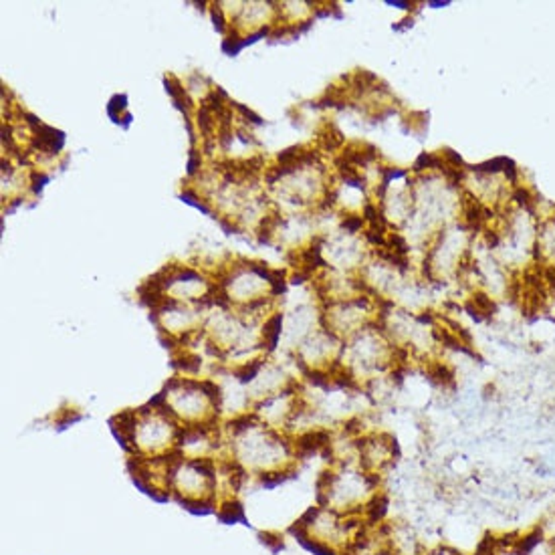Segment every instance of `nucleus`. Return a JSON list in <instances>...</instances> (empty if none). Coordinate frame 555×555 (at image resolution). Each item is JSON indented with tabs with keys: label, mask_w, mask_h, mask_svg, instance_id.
<instances>
[{
	"label": "nucleus",
	"mask_w": 555,
	"mask_h": 555,
	"mask_svg": "<svg viewBox=\"0 0 555 555\" xmlns=\"http://www.w3.org/2000/svg\"><path fill=\"white\" fill-rule=\"evenodd\" d=\"M319 505L347 517L366 519L380 501L382 477L364 471L360 464H333L319 479Z\"/></svg>",
	"instance_id": "f257e3e1"
},
{
	"label": "nucleus",
	"mask_w": 555,
	"mask_h": 555,
	"mask_svg": "<svg viewBox=\"0 0 555 555\" xmlns=\"http://www.w3.org/2000/svg\"><path fill=\"white\" fill-rule=\"evenodd\" d=\"M360 449V467L372 474L384 477L398 457L396 438L388 434H372V437L357 438Z\"/></svg>",
	"instance_id": "f03ea898"
},
{
	"label": "nucleus",
	"mask_w": 555,
	"mask_h": 555,
	"mask_svg": "<svg viewBox=\"0 0 555 555\" xmlns=\"http://www.w3.org/2000/svg\"><path fill=\"white\" fill-rule=\"evenodd\" d=\"M519 551L521 555H555V547L549 539L531 529L525 535H519Z\"/></svg>",
	"instance_id": "7ed1b4c3"
},
{
	"label": "nucleus",
	"mask_w": 555,
	"mask_h": 555,
	"mask_svg": "<svg viewBox=\"0 0 555 555\" xmlns=\"http://www.w3.org/2000/svg\"><path fill=\"white\" fill-rule=\"evenodd\" d=\"M33 143L39 152L57 154L65 143V133L55 128H49V126H41V128H36V138Z\"/></svg>",
	"instance_id": "20e7f679"
},
{
	"label": "nucleus",
	"mask_w": 555,
	"mask_h": 555,
	"mask_svg": "<svg viewBox=\"0 0 555 555\" xmlns=\"http://www.w3.org/2000/svg\"><path fill=\"white\" fill-rule=\"evenodd\" d=\"M281 327H283V315L281 313H275L267 323H265V330H263V337L267 342V350L273 352L277 347V342L281 337Z\"/></svg>",
	"instance_id": "39448f33"
},
{
	"label": "nucleus",
	"mask_w": 555,
	"mask_h": 555,
	"mask_svg": "<svg viewBox=\"0 0 555 555\" xmlns=\"http://www.w3.org/2000/svg\"><path fill=\"white\" fill-rule=\"evenodd\" d=\"M164 85H166V91L172 95V99H174V106H176L180 111L188 113V109L192 103H190V97L186 95V91H184V87H182L176 79H170V77H166Z\"/></svg>",
	"instance_id": "423d86ee"
},
{
	"label": "nucleus",
	"mask_w": 555,
	"mask_h": 555,
	"mask_svg": "<svg viewBox=\"0 0 555 555\" xmlns=\"http://www.w3.org/2000/svg\"><path fill=\"white\" fill-rule=\"evenodd\" d=\"M126 107H128V95H113V97L109 99V103H107V113H109V118L113 119L116 123H119V121H121L119 113H121Z\"/></svg>",
	"instance_id": "0eeeda50"
},
{
	"label": "nucleus",
	"mask_w": 555,
	"mask_h": 555,
	"mask_svg": "<svg viewBox=\"0 0 555 555\" xmlns=\"http://www.w3.org/2000/svg\"><path fill=\"white\" fill-rule=\"evenodd\" d=\"M535 531L539 533L541 537H545V539H549V541L554 539L555 537V511L547 513L544 519L535 525Z\"/></svg>",
	"instance_id": "6e6552de"
},
{
	"label": "nucleus",
	"mask_w": 555,
	"mask_h": 555,
	"mask_svg": "<svg viewBox=\"0 0 555 555\" xmlns=\"http://www.w3.org/2000/svg\"><path fill=\"white\" fill-rule=\"evenodd\" d=\"M180 198L186 202V204H190V206H194V208L202 210L204 214H210V208H208V206H206V204H204V202H202L200 198L194 194V192H188V190H186V192H182V196H180Z\"/></svg>",
	"instance_id": "1a4fd4ad"
},
{
	"label": "nucleus",
	"mask_w": 555,
	"mask_h": 555,
	"mask_svg": "<svg viewBox=\"0 0 555 555\" xmlns=\"http://www.w3.org/2000/svg\"><path fill=\"white\" fill-rule=\"evenodd\" d=\"M269 283L273 285V295H281L285 293V273L281 269L277 271H271V279Z\"/></svg>",
	"instance_id": "9d476101"
},
{
	"label": "nucleus",
	"mask_w": 555,
	"mask_h": 555,
	"mask_svg": "<svg viewBox=\"0 0 555 555\" xmlns=\"http://www.w3.org/2000/svg\"><path fill=\"white\" fill-rule=\"evenodd\" d=\"M418 555H462V554L461 551H457L454 547H450V545H434V547L422 549Z\"/></svg>",
	"instance_id": "9b49d317"
},
{
	"label": "nucleus",
	"mask_w": 555,
	"mask_h": 555,
	"mask_svg": "<svg viewBox=\"0 0 555 555\" xmlns=\"http://www.w3.org/2000/svg\"><path fill=\"white\" fill-rule=\"evenodd\" d=\"M362 223H364L362 216H345V220L342 223V226L347 230V233H357V230L362 228Z\"/></svg>",
	"instance_id": "f8f14e48"
},
{
	"label": "nucleus",
	"mask_w": 555,
	"mask_h": 555,
	"mask_svg": "<svg viewBox=\"0 0 555 555\" xmlns=\"http://www.w3.org/2000/svg\"><path fill=\"white\" fill-rule=\"evenodd\" d=\"M230 106L237 107L238 111H240V113H243L245 118H248V121H253V123H257V126H263V118H260V116H257V113H255L253 109H248V107L240 106V103H237V101H233Z\"/></svg>",
	"instance_id": "ddd939ff"
},
{
	"label": "nucleus",
	"mask_w": 555,
	"mask_h": 555,
	"mask_svg": "<svg viewBox=\"0 0 555 555\" xmlns=\"http://www.w3.org/2000/svg\"><path fill=\"white\" fill-rule=\"evenodd\" d=\"M200 164H202L200 154H198L196 150H190V156H188V174H190V176L198 172V168H200Z\"/></svg>",
	"instance_id": "4468645a"
},
{
	"label": "nucleus",
	"mask_w": 555,
	"mask_h": 555,
	"mask_svg": "<svg viewBox=\"0 0 555 555\" xmlns=\"http://www.w3.org/2000/svg\"><path fill=\"white\" fill-rule=\"evenodd\" d=\"M213 21L216 31H218V33H225V19H223V12H220L218 6H214L213 9Z\"/></svg>",
	"instance_id": "2eb2a0df"
},
{
	"label": "nucleus",
	"mask_w": 555,
	"mask_h": 555,
	"mask_svg": "<svg viewBox=\"0 0 555 555\" xmlns=\"http://www.w3.org/2000/svg\"><path fill=\"white\" fill-rule=\"evenodd\" d=\"M33 180H35V184H33V192H35V194H41L43 186L49 182V176L41 174V172H39V174L35 172V174H33Z\"/></svg>",
	"instance_id": "dca6fc26"
},
{
	"label": "nucleus",
	"mask_w": 555,
	"mask_h": 555,
	"mask_svg": "<svg viewBox=\"0 0 555 555\" xmlns=\"http://www.w3.org/2000/svg\"><path fill=\"white\" fill-rule=\"evenodd\" d=\"M474 555H489V554H487L484 549H479V551H477V554H474Z\"/></svg>",
	"instance_id": "f3484780"
},
{
	"label": "nucleus",
	"mask_w": 555,
	"mask_h": 555,
	"mask_svg": "<svg viewBox=\"0 0 555 555\" xmlns=\"http://www.w3.org/2000/svg\"><path fill=\"white\" fill-rule=\"evenodd\" d=\"M551 544H554V547H555V537H554V539H551Z\"/></svg>",
	"instance_id": "a211bd4d"
}]
</instances>
